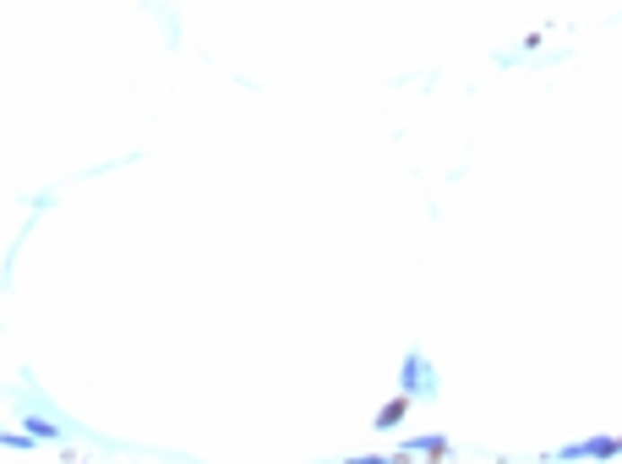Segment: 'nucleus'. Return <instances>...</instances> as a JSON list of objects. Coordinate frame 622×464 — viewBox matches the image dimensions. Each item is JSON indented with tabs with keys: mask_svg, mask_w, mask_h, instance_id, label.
I'll return each instance as SVG.
<instances>
[{
	"mask_svg": "<svg viewBox=\"0 0 622 464\" xmlns=\"http://www.w3.org/2000/svg\"><path fill=\"white\" fill-rule=\"evenodd\" d=\"M415 453H426V459H437V453H448V442H442V437H421V442H415Z\"/></svg>",
	"mask_w": 622,
	"mask_h": 464,
	"instance_id": "nucleus-3",
	"label": "nucleus"
},
{
	"mask_svg": "<svg viewBox=\"0 0 622 464\" xmlns=\"http://www.w3.org/2000/svg\"><path fill=\"white\" fill-rule=\"evenodd\" d=\"M399 382H404V399H409V393H432V366L421 355H409L404 372H399Z\"/></svg>",
	"mask_w": 622,
	"mask_h": 464,
	"instance_id": "nucleus-1",
	"label": "nucleus"
},
{
	"mask_svg": "<svg viewBox=\"0 0 622 464\" xmlns=\"http://www.w3.org/2000/svg\"><path fill=\"white\" fill-rule=\"evenodd\" d=\"M611 453H622L617 437H595V442H574V448H563V459H611Z\"/></svg>",
	"mask_w": 622,
	"mask_h": 464,
	"instance_id": "nucleus-2",
	"label": "nucleus"
},
{
	"mask_svg": "<svg viewBox=\"0 0 622 464\" xmlns=\"http://www.w3.org/2000/svg\"><path fill=\"white\" fill-rule=\"evenodd\" d=\"M404 405H409V399H393V405H388V410L377 416V426H399V416H404Z\"/></svg>",
	"mask_w": 622,
	"mask_h": 464,
	"instance_id": "nucleus-4",
	"label": "nucleus"
}]
</instances>
